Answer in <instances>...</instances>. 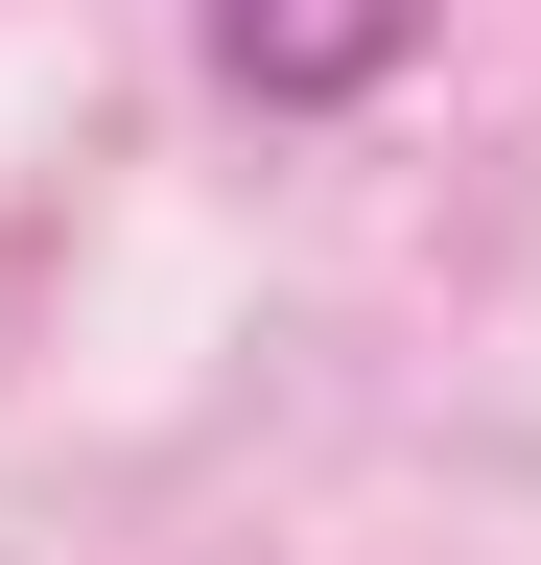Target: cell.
<instances>
[{
	"label": "cell",
	"instance_id": "6da1fadb",
	"mask_svg": "<svg viewBox=\"0 0 541 565\" xmlns=\"http://www.w3.org/2000/svg\"><path fill=\"white\" fill-rule=\"evenodd\" d=\"M424 24H447V0H213V71H236L259 118H354Z\"/></svg>",
	"mask_w": 541,
	"mask_h": 565
}]
</instances>
